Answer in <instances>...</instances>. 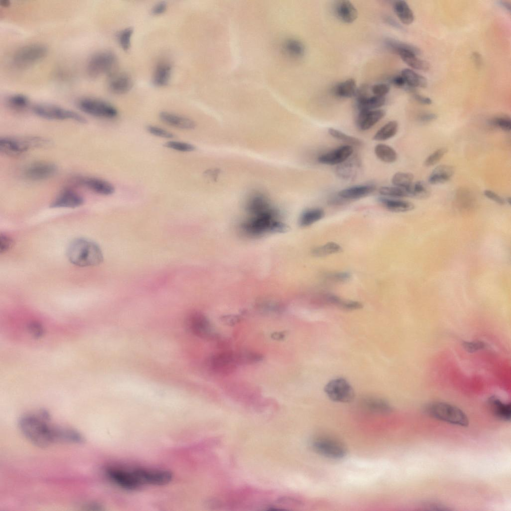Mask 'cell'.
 <instances>
[{"label": "cell", "instance_id": "cell-33", "mask_svg": "<svg viewBox=\"0 0 511 511\" xmlns=\"http://www.w3.org/2000/svg\"><path fill=\"white\" fill-rule=\"evenodd\" d=\"M356 81L349 78L337 84L334 89L335 94L341 98H351L354 96L357 91Z\"/></svg>", "mask_w": 511, "mask_h": 511}, {"label": "cell", "instance_id": "cell-51", "mask_svg": "<svg viewBox=\"0 0 511 511\" xmlns=\"http://www.w3.org/2000/svg\"><path fill=\"white\" fill-rule=\"evenodd\" d=\"M374 95L384 96L390 91V86L385 83H378L374 85L371 88Z\"/></svg>", "mask_w": 511, "mask_h": 511}, {"label": "cell", "instance_id": "cell-9", "mask_svg": "<svg viewBox=\"0 0 511 511\" xmlns=\"http://www.w3.org/2000/svg\"><path fill=\"white\" fill-rule=\"evenodd\" d=\"M81 111L89 115L104 119H113L118 114L117 109L110 103L94 97H86L77 102Z\"/></svg>", "mask_w": 511, "mask_h": 511}, {"label": "cell", "instance_id": "cell-60", "mask_svg": "<svg viewBox=\"0 0 511 511\" xmlns=\"http://www.w3.org/2000/svg\"><path fill=\"white\" fill-rule=\"evenodd\" d=\"M392 83L397 87H402L406 84L405 81L401 75L395 76L392 79Z\"/></svg>", "mask_w": 511, "mask_h": 511}, {"label": "cell", "instance_id": "cell-55", "mask_svg": "<svg viewBox=\"0 0 511 511\" xmlns=\"http://www.w3.org/2000/svg\"><path fill=\"white\" fill-rule=\"evenodd\" d=\"M484 195L487 198L499 205H504L506 203V200L503 198L492 191L486 190L484 191Z\"/></svg>", "mask_w": 511, "mask_h": 511}, {"label": "cell", "instance_id": "cell-49", "mask_svg": "<svg viewBox=\"0 0 511 511\" xmlns=\"http://www.w3.org/2000/svg\"><path fill=\"white\" fill-rule=\"evenodd\" d=\"M146 129L151 134L161 138L170 139L175 136L173 133L166 129L154 125H148Z\"/></svg>", "mask_w": 511, "mask_h": 511}, {"label": "cell", "instance_id": "cell-30", "mask_svg": "<svg viewBox=\"0 0 511 511\" xmlns=\"http://www.w3.org/2000/svg\"><path fill=\"white\" fill-rule=\"evenodd\" d=\"M394 11L399 20L405 24L412 23L414 19V15L412 9L406 1L404 0L396 1L394 4Z\"/></svg>", "mask_w": 511, "mask_h": 511}, {"label": "cell", "instance_id": "cell-58", "mask_svg": "<svg viewBox=\"0 0 511 511\" xmlns=\"http://www.w3.org/2000/svg\"><path fill=\"white\" fill-rule=\"evenodd\" d=\"M437 118V115L433 113L425 112L419 114L417 117L419 121L422 123L432 122Z\"/></svg>", "mask_w": 511, "mask_h": 511}, {"label": "cell", "instance_id": "cell-15", "mask_svg": "<svg viewBox=\"0 0 511 511\" xmlns=\"http://www.w3.org/2000/svg\"><path fill=\"white\" fill-rule=\"evenodd\" d=\"M58 170L56 165L49 162H37L28 165L23 175L31 181H41L53 177Z\"/></svg>", "mask_w": 511, "mask_h": 511}, {"label": "cell", "instance_id": "cell-38", "mask_svg": "<svg viewBox=\"0 0 511 511\" xmlns=\"http://www.w3.org/2000/svg\"><path fill=\"white\" fill-rule=\"evenodd\" d=\"M236 353L239 366L257 363L263 359V356L255 351L244 350L236 352Z\"/></svg>", "mask_w": 511, "mask_h": 511}, {"label": "cell", "instance_id": "cell-23", "mask_svg": "<svg viewBox=\"0 0 511 511\" xmlns=\"http://www.w3.org/2000/svg\"><path fill=\"white\" fill-rule=\"evenodd\" d=\"M376 189L372 184L356 185L343 189L338 193V196L345 200H356L370 195Z\"/></svg>", "mask_w": 511, "mask_h": 511}, {"label": "cell", "instance_id": "cell-59", "mask_svg": "<svg viewBox=\"0 0 511 511\" xmlns=\"http://www.w3.org/2000/svg\"><path fill=\"white\" fill-rule=\"evenodd\" d=\"M414 99L419 103L423 105H430L432 103V99L430 98L422 95L416 92L415 90L412 92Z\"/></svg>", "mask_w": 511, "mask_h": 511}, {"label": "cell", "instance_id": "cell-41", "mask_svg": "<svg viewBox=\"0 0 511 511\" xmlns=\"http://www.w3.org/2000/svg\"><path fill=\"white\" fill-rule=\"evenodd\" d=\"M379 192L383 197L391 198L409 197L407 189L395 186L382 187L380 188Z\"/></svg>", "mask_w": 511, "mask_h": 511}, {"label": "cell", "instance_id": "cell-16", "mask_svg": "<svg viewBox=\"0 0 511 511\" xmlns=\"http://www.w3.org/2000/svg\"><path fill=\"white\" fill-rule=\"evenodd\" d=\"M133 470L142 485H164L170 482L172 479V474L166 470L142 468Z\"/></svg>", "mask_w": 511, "mask_h": 511}, {"label": "cell", "instance_id": "cell-1", "mask_svg": "<svg viewBox=\"0 0 511 511\" xmlns=\"http://www.w3.org/2000/svg\"><path fill=\"white\" fill-rule=\"evenodd\" d=\"M44 412L28 414L19 420V427L23 435L32 443L41 447L61 441L62 428L53 427L47 422Z\"/></svg>", "mask_w": 511, "mask_h": 511}, {"label": "cell", "instance_id": "cell-42", "mask_svg": "<svg viewBox=\"0 0 511 511\" xmlns=\"http://www.w3.org/2000/svg\"><path fill=\"white\" fill-rule=\"evenodd\" d=\"M328 134L333 138L345 143L350 146H360L361 141L356 137L349 135L346 133L333 128L328 129Z\"/></svg>", "mask_w": 511, "mask_h": 511}, {"label": "cell", "instance_id": "cell-44", "mask_svg": "<svg viewBox=\"0 0 511 511\" xmlns=\"http://www.w3.org/2000/svg\"><path fill=\"white\" fill-rule=\"evenodd\" d=\"M489 124L494 127L506 132H509L511 129V119L510 117L506 114H500L494 116L489 120Z\"/></svg>", "mask_w": 511, "mask_h": 511}, {"label": "cell", "instance_id": "cell-54", "mask_svg": "<svg viewBox=\"0 0 511 511\" xmlns=\"http://www.w3.org/2000/svg\"><path fill=\"white\" fill-rule=\"evenodd\" d=\"M290 52L296 56L302 55L304 48L302 44L297 41H292L289 42V48Z\"/></svg>", "mask_w": 511, "mask_h": 511}, {"label": "cell", "instance_id": "cell-62", "mask_svg": "<svg viewBox=\"0 0 511 511\" xmlns=\"http://www.w3.org/2000/svg\"><path fill=\"white\" fill-rule=\"evenodd\" d=\"M285 337V334L284 332H275L272 333L271 335V337L276 340H282Z\"/></svg>", "mask_w": 511, "mask_h": 511}, {"label": "cell", "instance_id": "cell-12", "mask_svg": "<svg viewBox=\"0 0 511 511\" xmlns=\"http://www.w3.org/2000/svg\"><path fill=\"white\" fill-rule=\"evenodd\" d=\"M186 322L190 331L197 336L207 339L215 337L212 325L204 314L198 312L191 313Z\"/></svg>", "mask_w": 511, "mask_h": 511}, {"label": "cell", "instance_id": "cell-4", "mask_svg": "<svg viewBox=\"0 0 511 511\" xmlns=\"http://www.w3.org/2000/svg\"><path fill=\"white\" fill-rule=\"evenodd\" d=\"M50 141L37 136L3 137L0 138V152L5 155L17 156L33 149L44 147Z\"/></svg>", "mask_w": 511, "mask_h": 511}, {"label": "cell", "instance_id": "cell-34", "mask_svg": "<svg viewBox=\"0 0 511 511\" xmlns=\"http://www.w3.org/2000/svg\"><path fill=\"white\" fill-rule=\"evenodd\" d=\"M376 157L381 161L386 163H392L397 159L396 151L391 146L385 144H378L374 148Z\"/></svg>", "mask_w": 511, "mask_h": 511}, {"label": "cell", "instance_id": "cell-8", "mask_svg": "<svg viewBox=\"0 0 511 511\" xmlns=\"http://www.w3.org/2000/svg\"><path fill=\"white\" fill-rule=\"evenodd\" d=\"M32 110L38 116L48 120H69L80 123L86 122L85 118L78 113L55 105L38 104L33 107Z\"/></svg>", "mask_w": 511, "mask_h": 511}, {"label": "cell", "instance_id": "cell-27", "mask_svg": "<svg viewBox=\"0 0 511 511\" xmlns=\"http://www.w3.org/2000/svg\"><path fill=\"white\" fill-rule=\"evenodd\" d=\"M453 166L447 165H441L436 167L431 173L429 179V183L432 185L443 184L448 182L454 173Z\"/></svg>", "mask_w": 511, "mask_h": 511}, {"label": "cell", "instance_id": "cell-64", "mask_svg": "<svg viewBox=\"0 0 511 511\" xmlns=\"http://www.w3.org/2000/svg\"><path fill=\"white\" fill-rule=\"evenodd\" d=\"M0 4L4 6H8L9 5V1L7 0H2L0 2Z\"/></svg>", "mask_w": 511, "mask_h": 511}, {"label": "cell", "instance_id": "cell-17", "mask_svg": "<svg viewBox=\"0 0 511 511\" xmlns=\"http://www.w3.org/2000/svg\"><path fill=\"white\" fill-rule=\"evenodd\" d=\"M353 152V147L346 144L320 155L317 160L324 165H339L347 160Z\"/></svg>", "mask_w": 511, "mask_h": 511}, {"label": "cell", "instance_id": "cell-63", "mask_svg": "<svg viewBox=\"0 0 511 511\" xmlns=\"http://www.w3.org/2000/svg\"><path fill=\"white\" fill-rule=\"evenodd\" d=\"M500 4L507 10L510 12L511 9V2L507 0H501L499 1Z\"/></svg>", "mask_w": 511, "mask_h": 511}, {"label": "cell", "instance_id": "cell-53", "mask_svg": "<svg viewBox=\"0 0 511 511\" xmlns=\"http://www.w3.org/2000/svg\"><path fill=\"white\" fill-rule=\"evenodd\" d=\"M328 278L335 282H345L350 278V274L347 272H339L329 274Z\"/></svg>", "mask_w": 511, "mask_h": 511}, {"label": "cell", "instance_id": "cell-37", "mask_svg": "<svg viewBox=\"0 0 511 511\" xmlns=\"http://www.w3.org/2000/svg\"><path fill=\"white\" fill-rule=\"evenodd\" d=\"M407 190L409 197L418 199H427L431 194L429 187L424 182L421 181L413 182Z\"/></svg>", "mask_w": 511, "mask_h": 511}, {"label": "cell", "instance_id": "cell-20", "mask_svg": "<svg viewBox=\"0 0 511 511\" xmlns=\"http://www.w3.org/2000/svg\"><path fill=\"white\" fill-rule=\"evenodd\" d=\"M132 86V79L126 73H113L109 75L108 87L114 94H125L129 91Z\"/></svg>", "mask_w": 511, "mask_h": 511}, {"label": "cell", "instance_id": "cell-50", "mask_svg": "<svg viewBox=\"0 0 511 511\" xmlns=\"http://www.w3.org/2000/svg\"><path fill=\"white\" fill-rule=\"evenodd\" d=\"M464 349L469 353H474L486 348V343L480 340L464 341L462 343Z\"/></svg>", "mask_w": 511, "mask_h": 511}, {"label": "cell", "instance_id": "cell-26", "mask_svg": "<svg viewBox=\"0 0 511 511\" xmlns=\"http://www.w3.org/2000/svg\"><path fill=\"white\" fill-rule=\"evenodd\" d=\"M379 202L387 210L393 212H406L413 210L414 205L410 202L396 198L380 197Z\"/></svg>", "mask_w": 511, "mask_h": 511}, {"label": "cell", "instance_id": "cell-46", "mask_svg": "<svg viewBox=\"0 0 511 511\" xmlns=\"http://www.w3.org/2000/svg\"><path fill=\"white\" fill-rule=\"evenodd\" d=\"M133 33V29L131 27L125 28L118 32V43L124 50L127 51L130 48Z\"/></svg>", "mask_w": 511, "mask_h": 511}, {"label": "cell", "instance_id": "cell-3", "mask_svg": "<svg viewBox=\"0 0 511 511\" xmlns=\"http://www.w3.org/2000/svg\"><path fill=\"white\" fill-rule=\"evenodd\" d=\"M251 217L243 225L242 229L247 234L259 235L267 232L280 231L284 226L277 219L276 214L269 207L252 213Z\"/></svg>", "mask_w": 511, "mask_h": 511}, {"label": "cell", "instance_id": "cell-39", "mask_svg": "<svg viewBox=\"0 0 511 511\" xmlns=\"http://www.w3.org/2000/svg\"><path fill=\"white\" fill-rule=\"evenodd\" d=\"M342 251L340 246L334 242H329L317 247L312 251V254L317 257H322L337 254Z\"/></svg>", "mask_w": 511, "mask_h": 511}, {"label": "cell", "instance_id": "cell-31", "mask_svg": "<svg viewBox=\"0 0 511 511\" xmlns=\"http://www.w3.org/2000/svg\"><path fill=\"white\" fill-rule=\"evenodd\" d=\"M406 84L412 88H425L427 86V79L423 76L416 73L412 69L405 68L401 71Z\"/></svg>", "mask_w": 511, "mask_h": 511}, {"label": "cell", "instance_id": "cell-28", "mask_svg": "<svg viewBox=\"0 0 511 511\" xmlns=\"http://www.w3.org/2000/svg\"><path fill=\"white\" fill-rule=\"evenodd\" d=\"M362 405L368 410L378 413L386 414L391 411L389 403L381 398L369 396L364 398L362 401Z\"/></svg>", "mask_w": 511, "mask_h": 511}, {"label": "cell", "instance_id": "cell-56", "mask_svg": "<svg viewBox=\"0 0 511 511\" xmlns=\"http://www.w3.org/2000/svg\"><path fill=\"white\" fill-rule=\"evenodd\" d=\"M167 4L165 1H161L154 5L151 9V13L154 15L162 14L166 10Z\"/></svg>", "mask_w": 511, "mask_h": 511}, {"label": "cell", "instance_id": "cell-5", "mask_svg": "<svg viewBox=\"0 0 511 511\" xmlns=\"http://www.w3.org/2000/svg\"><path fill=\"white\" fill-rule=\"evenodd\" d=\"M425 411L432 418L455 425L467 427L469 423L467 416L462 410L447 403L433 402L427 405Z\"/></svg>", "mask_w": 511, "mask_h": 511}, {"label": "cell", "instance_id": "cell-40", "mask_svg": "<svg viewBox=\"0 0 511 511\" xmlns=\"http://www.w3.org/2000/svg\"><path fill=\"white\" fill-rule=\"evenodd\" d=\"M7 104L12 109L22 110L28 106L29 100L24 94L20 93L14 94L8 97Z\"/></svg>", "mask_w": 511, "mask_h": 511}, {"label": "cell", "instance_id": "cell-24", "mask_svg": "<svg viewBox=\"0 0 511 511\" xmlns=\"http://www.w3.org/2000/svg\"><path fill=\"white\" fill-rule=\"evenodd\" d=\"M335 10L338 18L345 23H352L358 16L356 7L349 0L338 1L335 5Z\"/></svg>", "mask_w": 511, "mask_h": 511}, {"label": "cell", "instance_id": "cell-14", "mask_svg": "<svg viewBox=\"0 0 511 511\" xmlns=\"http://www.w3.org/2000/svg\"><path fill=\"white\" fill-rule=\"evenodd\" d=\"M106 473L109 478L112 482L126 490H137L143 485L134 473L133 470L132 471H127L121 469L111 468L106 471Z\"/></svg>", "mask_w": 511, "mask_h": 511}, {"label": "cell", "instance_id": "cell-35", "mask_svg": "<svg viewBox=\"0 0 511 511\" xmlns=\"http://www.w3.org/2000/svg\"><path fill=\"white\" fill-rule=\"evenodd\" d=\"M398 129V122L394 120L390 121L384 124L376 132L373 137V139L378 141L388 140L396 134Z\"/></svg>", "mask_w": 511, "mask_h": 511}, {"label": "cell", "instance_id": "cell-2", "mask_svg": "<svg viewBox=\"0 0 511 511\" xmlns=\"http://www.w3.org/2000/svg\"><path fill=\"white\" fill-rule=\"evenodd\" d=\"M67 256L71 263L81 267L95 266L103 260L99 246L84 238L76 239L71 242L67 249Z\"/></svg>", "mask_w": 511, "mask_h": 511}, {"label": "cell", "instance_id": "cell-21", "mask_svg": "<svg viewBox=\"0 0 511 511\" xmlns=\"http://www.w3.org/2000/svg\"><path fill=\"white\" fill-rule=\"evenodd\" d=\"M385 115L382 109L360 111L357 119V126L362 131L370 129Z\"/></svg>", "mask_w": 511, "mask_h": 511}, {"label": "cell", "instance_id": "cell-29", "mask_svg": "<svg viewBox=\"0 0 511 511\" xmlns=\"http://www.w3.org/2000/svg\"><path fill=\"white\" fill-rule=\"evenodd\" d=\"M172 73V67L167 62H162L156 66L153 76V84L157 87H163L168 84Z\"/></svg>", "mask_w": 511, "mask_h": 511}, {"label": "cell", "instance_id": "cell-57", "mask_svg": "<svg viewBox=\"0 0 511 511\" xmlns=\"http://www.w3.org/2000/svg\"><path fill=\"white\" fill-rule=\"evenodd\" d=\"M221 320L224 324L229 326H234L238 323L241 320L240 317L234 315L224 316L221 318Z\"/></svg>", "mask_w": 511, "mask_h": 511}, {"label": "cell", "instance_id": "cell-6", "mask_svg": "<svg viewBox=\"0 0 511 511\" xmlns=\"http://www.w3.org/2000/svg\"><path fill=\"white\" fill-rule=\"evenodd\" d=\"M117 64L115 53L103 50L93 54L88 61L86 71L91 78H96L105 74H113Z\"/></svg>", "mask_w": 511, "mask_h": 511}, {"label": "cell", "instance_id": "cell-43", "mask_svg": "<svg viewBox=\"0 0 511 511\" xmlns=\"http://www.w3.org/2000/svg\"><path fill=\"white\" fill-rule=\"evenodd\" d=\"M413 180L412 173L398 172L393 176L391 182L394 186L407 189L413 183Z\"/></svg>", "mask_w": 511, "mask_h": 511}, {"label": "cell", "instance_id": "cell-25", "mask_svg": "<svg viewBox=\"0 0 511 511\" xmlns=\"http://www.w3.org/2000/svg\"><path fill=\"white\" fill-rule=\"evenodd\" d=\"M488 404L492 412L496 418L504 421H510L511 417L510 403L504 402L498 397L494 396L489 399Z\"/></svg>", "mask_w": 511, "mask_h": 511}, {"label": "cell", "instance_id": "cell-47", "mask_svg": "<svg viewBox=\"0 0 511 511\" xmlns=\"http://www.w3.org/2000/svg\"><path fill=\"white\" fill-rule=\"evenodd\" d=\"M164 146L167 148L184 152H192L196 149L195 146L190 143L178 141H168Z\"/></svg>", "mask_w": 511, "mask_h": 511}, {"label": "cell", "instance_id": "cell-45", "mask_svg": "<svg viewBox=\"0 0 511 511\" xmlns=\"http://www.w3.org/2000/svg\"><path fill=\"white\" fill-rule=\"evenodd\" d=\"M353 161H347L346 160L343 163L339 165L337 168V173L339 176L344 179L351 178L356 173L357 164Z\"/></svg>", "mask_w": 511, "mask_h": 511}, {"label": "cell", "instance_id": "cell-36", "mask_svg": "<svg viewBox=\"0 0 511 511\" xmlns=\"http://www.w3.org/2000/svg\"><path fill=\"white\" fill-rule=\"evenodd\" d=\"M325 215L324 211L319 208L309 209L304 211L299 220L302 227L309 226L322 219Z\"/></svg>", "mask_w": 511, "mask_h": 511}, {"label": "cell", "instance_id": "cell-10", "mask_svg": "<svg viewBox=\"0 0 511 511\" xmlns=\"http://www.w3.org/2000/svg\"><path fill=\"white\" fill-rule=\"evenodd\" d=\"M324 392L332 401L339 403H349L354 398L353 388L349 382L342 378H337L329 381L325 386Z\"/></svg>", "mask_w": 511, "mask_h": 511}, {"label": "cell", "instance_id": "cell-19", "mask_svg": "<svg viewBox=\"0 0 511 511\" xmlns=\"http://www.w3.org/2000/svg\"><path fill=\"white\" fill-rule=\"evenodd\" d=\"M78 182L90 191L103 196L112 195L115 191L111 183L99 178L83 177L78 180Z\"/></svg>", "mask_w": 511, "mask_h": 511}, {"label": "cell", "instance_id": "cell-22", "mask_svg": "<svg viewBox=\"0 0 511 511\" xmlns=\"http://www.w3.org/2000/svg\"><path fill=\"white\" fill-rule=\"evenodd\" d=\"M159 116L163 123L177 128L191 130L196 126L194 121L191 119L171 112L162 111Z\"/></svg>", "mask_w": 511, "mask_h": 511}, {"label": "cell", "instance_id": "cell-52", "mask_svg": "<svg viewBox=\"0 0 511 511\" xmlns=\"http://www.w3.org/2000/svg\"><path fill=\"white\" fill-rule=\"evenodd\" d=\"M13 244V240L5 235H0V252L4 253L9 250Z\"/></svg>", "mask_w": 511, "mask_h": 511}, {"label": "cell", "instance_id": "cell-13", "mask_svg": "<svg viewBox=\"0 0 511 511\" xmlns=\"http://www.w3.org/2000/svg\"><path fill=\"white\" fill-rule=\"evenodd\" d=\"M312 448L318 454L332 459H340L346 455V450L340 443L325 438L315 440L312 443Z\"/></svg>", "mask_w": 511, "mask_h": 511}, {"label": "cell", "instance_id": "cell-7", "mask_svg": "<svg viewBox=\"0 0 511 511\" xmlns=\"http://www.w3.org/2000/svg\"><path fill=\"white\" fill-rule=\"evenodd\" d=\"M47 52V47L43 44L34 43L26 44L16 50L12 56V62L17 68H28L43 59Z\"/></svg>", "mask_w": 511, "mask_h": 511}, {"label": "cell", "instance_id": "cell-18", "mask_svg": "<svg viewBox=\"0 0 511 511\" xmlns=\"http://www.w3.org/2000/svg\"><path fill=\"white\" fill-rule=\"evenodd\" d=\"M84 203L83 197L77 192L70 189L62 191L51 203L52 208L78 207Z\"/></svg>", "mask_w": 511, "mask_h": 511}, {"label": "cell", "instance_id": "cell-32", "mask_svg": "<svg viewBox=\"0 0 511 511\" xmlns=\"http://www.w3.org/2000/svg\"><path fill=\"white\" fill-rule=\"evenodd\" d=\"M357 106L360 111L378 109L385 103L384 96H372L356 99Z\"/></svg>", "mask_w": 511, "mask_h": 511}, {"label": "cell", "instance_id": "cell-48", "mask_svg": "<svg viewBox=\"0 0 511 511\" xmlns=\"http://www.w3.org/2000/svg\"><path fill=\"white\" fill-rule=\"evenodd\" d=\"M447 151L448 150L445 148H441L436 150L427 157L424 162L425 165L430 167L435 165L442 158Z\"/></svg>", "mask_w": 511, "mask_h": 511}, {"label": "cell", "instance_id": "cell-11", "mask_svg": "<svg viewBox=\"0 0 511 511\" xmlns=\"http://www.w3.org/2000/svg\"><path fill=\"white\" fill-rule=\"evenodd\" d=\"M210 369L214 373L228 375L234 373L239 366L236 352L224 351L212 355L209 361Z\"/></svg>", "mask_w": 511, "mask_h": 511}, {"label": "cell", "instance_id": "cell-61", "mask_svg": "<svg viewBox=\"0 0 511 511\" xmlns=\"http://www.w3.org/2000/svg\"><path fill=\"white\" fill-rule=\"evenodd\" d=\"M472 59L476 66L478 67H480L482 62V58L480 53L477 51L474 52L472 53Z\"/></svg>", "mask_w": 511, "mask_h": 511}]
</instances>
